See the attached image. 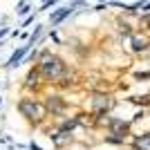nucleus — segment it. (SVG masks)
Returning <instances> with one entry per match:
<instances>
[{
  "label": "nucleus",
  "instance_id": "1a4fd4ad",
  "mask_svg": "<svg viewBox=\"0 0 150 150\" xmlns=\"http://www.w3.org/2000/svg\"><path fill=\"white\" fill-rule=\"evenodd\" d=\"M36 79H38V72H31V74H29V81H27V83H29V85H36Z\"/></svg>",
  "mask_w": 150,
  "mask_h": 150
},
{
  "label": "nucleus",
  "instance_id": "f03ea898",
  "mask_svg": "<svg viewBox=\"0 0 150 150\" xmlns=\"http://www.w3.org/2000/svg\"><path fill=\"white\" fill-rule=\"evenodd\" d=\"M20 112H23V117H27V119H43V114H45V110L38 103H34V101H29V99H25V101H20Z\"/></svg>",
  "mask_w": 150,
  "mask_h": 150
},
{
  "label": "nucleus",
  "instance_id": "39448f33",
  "mask_svg": "<svg viewBox=\"0 0 150 150\" xmlns=\"http://www.w3.org/2000/svg\"><path fill=\"white\" fill-rule=\"evenodd\" d=\"M132 50L134 52L148 50V40H146V38H139V36H132Z\"/></svg>",
  "mask_w": 150,
  "mask_h": 150
},
{
  "label": "nucleus",
  "instance_id": "20e7f679",
  "mask_svg": "<svg viewBox=\"0 0 150 150\" xmlns=\"http://www.w3.org/2000/svg\"><path fill=\"white\" fill-rule=\"evenodd\" d=\"M132 148L134 150H150V132L134 139V141H132Z\"/></svg>",
  "mask_w": 150,
  "mask_h": 150
},
{
  "label": "nucleus",
  "instance_id": "f257e3e1",
  "mask_svg": "<svg viewBox=\"0 0 150 150\" xmlns=\"http://www.w3.org/2000/svg\"><path fill=\"white\" fill-rule=\"evenodd\" d=\"M65 72V63L61 61V58L56 56H45L43 63H40V74L45 76V79H58V76Z\"/></svg>",
  "mask_w": 150,
  "mask_h": 150
},
{
  "label": "nucleus",
  "instance_id": "423d86ee",
  "mask_svg": "<svg viewBox=\"0 0 150 150\" xmlns=\"http://www.w3.org/2000/svg\"><path fill=\"white\" fill-rule=\"evenodd\" d=\"M69 11H72V7H67V9H58V11L54 13V16H52V25H58V23H61V20L65 18V16H67Z\"/></svg>",
  "mask_w": 150,
  "mask_h": 150
},
{
  "label": "nucleus",
  "instance_id": "6e6552de",
  "mask_svg": "<svg viewBox=\"0 0 150 150\" xmlns=\"http://www.w3.org/2000/svg\"><path fill=\"white\" fill-rule=\"evenodd\" d=\"M27 47H29V45H25L23 50H18V52H16V54H13V56H11V61H9V65H16V63H18L20 58H23V54H25V52H27Z\"/></svg>",
  "mask_w": 150,
  "mask_h": 150
},
{
  "label": "nucleus",
  "instance_id": "0eeeda50",
  "mask_svg": "<svg viewBox=\"0 0 150 150\" xmlns=\"http://www.w3.org/2000/svg\"><path fill=\"white\" fill-rule=\"evenodd\" d=\"M47 108H50L52 112H61V110H63V103L58 101V96H52V99L47 101Z\"/></svg>",
  "mask_w": 150,
  "mask_h": 150
},
{
  "label": "nucleus",
  "instance_id": "7ed1b4c3",
  "mask_svg": "<svg viewBox=\"0 0 150 150\" xmlns=\"http://www.w3.org/2000/svg\"><path fill=\"white\" fill-rule=\"evenodd\" d=\"M128 128H130V123H125V121H110V130H112V134H119V137H125L128 134Z\"/></svg>",
  "mask_w": 150,
  "mask_h": 150
}]
</instances>
